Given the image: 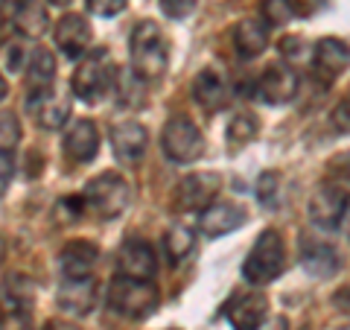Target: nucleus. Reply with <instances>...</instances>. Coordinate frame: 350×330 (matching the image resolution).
<instances>
[{
  "mask_svg": "<svg viewBox=\"0 0 350 330\" xmlns=\"http://www.w3.org/2000/svg\"><path fill=\"white\" fill-rule=\"evenodd\" d=\"M283 266H286V246H283V237L275 228H266L262 234L254 240L248 257L243 263V278L254 287H266L275 278H280Z\"/></svg>",
  "mask_w": 350,
  "mask_h": 330,
  "instance_id": "f03ea898",
  "label": "nucleus"
},
{
  "mask_svg": "<svg viewBox=\"0 0 350 330\" xmlns=\"http://www.w3.org/2000/svg\"><path fill=\"white\" fill-rule=\"evenodd\" d=\"M29 53H32V50H27L21 41L9 44V47H6V64H9V71H12V73H18V71H27Z\"/></svg>",
  "mask_w": 350,
  "mask_h": 330,
  "instance_id": "473e14b6",
  "label": "nucleus"
},
{
  "mask_svg": "<svg viewBox=\"0 0 350 330\" xmlns=\"http://www.w3.org/2000/svg\"><path fill=\"white\" fill-rule=\"evenodd\" d=\"M149 147V131L137 120H123L111 129V149L120 164H137Z\"/></svg>",
  "mask_w": 350,
  "mask_h": 330,
  "instance_id": "f8f14e48",
  "label": "nucleus"
},
{
  "mask_svg": "<svg viewBox=\"0 0 350 330\" xmlns=\"http://www.w3.org/2000/svg\"><path fill=\"white\" fill-rule=\"evenodd\" d=\"M342 330H350V327H342Z\"/></svg>",
  "mask_w": 350,
  "mask_h": 330,
  "instance_id": "49530a36",
  "label": "nucleus"
},
{
  "mask_svg": "<svg viewBox=\"0 0 350 330\" xmlns=\"http://www.w3.org/2000/svg\"><path fill=\"white\" fill-rule=\"evenodd\" d=\"M0 330H32L27 310H3L0 316Z\"/></svg>",
  "mask_w": 350,
  "mask_h": 330,
  "instance_id": "72a5a7b5",
  "label": "nucleus"
},
{
  "mask_svg": "<svg viewBox=\"0 0 350 330\" xmlns=\"http://www.w3.org/2000/svg\"><path fill=\"white\" fill-rule=\"evenodd\" d=\"M193 100L199 103L204 112H219V108H225L228 100H231V88H228L225 76L213 71V68H204L199 76L193 79Z\"/></svg>",
  "mask_w": 350,
  "mask_h": 330,
  "instance_id": "a211bd4d",
  "label": "nucleus"
},
{
  "mask_svg": "<svg viewBox=\"0 0 350 330\" xmlns=\"http://www.w3.org/2000/svg\"><path fill=\"white\" fill-rule=\"evenodd\" d=\"M144 85H146V79H144V76H137L135 71H117L114 88H117L120 103H123V105L135 108V105L144 103Z\"/></svg>",
  "mask_w": 350,
  "mask_h": 330,
  "instance_id": "bb28decb",
  "label": "nucleus"
},
{
  "mask_svg": "<svg viewBox=\"0 0 350 330\" xmlns=\"http://www.w3.org/2000/svg\"><path fill=\"white\" fill-rule=\"evenodd\" d=\"M301 263H304L306 272L315 275V278H330V275H336L338 266H342L338 251L327 243V240L310 237V234L301 237Z\"/></svg>",
  "mask_w": 350,
  "mask_h": 330,
  "instance_id": "2eb2a0df",
  "label": "nucleus"
},
{
  "mask_svg": "<svg viewBox=\"0 0 350 330\" xmlns=\"http://www.w3.org/2000/svg\"><path fill=\"white\" fill-rule=\"evenodd\" d=\"M21 140V123L12 112L0 114V149H15V144Z\"/></svg>",
  "mask_w": 350,
  "mask_h": 330,
  "instance_id": "c756f323",
  "label": "nucleus"
},
{
  "mask_svg": "<svg viewBox=\"0 0 350 330\" xmlns=\"http://www.w3.org/2000/svg\"><path fill=\"white\" fill-rule=\"evenodd\" d=\"M245 223V211L234 202H213L199 216V231L204 237H225Z\"/></svg>",
  "mask_w": 350,
  "mask_h": 330,
  "instance_id": "dca6fc26",
  "label": "nucleus"
},
{
  "mask_svg": "<svg viewBox=\"0 0 350 330\" xmlns=\"http://www.w3.org/2000/svg\"><path fill=\"white\" fill-rule=\"evenodd\" d=\"M161 9H163V15L167 18L181 21L196 9V0H161Z\"/></svg>",
  "mask_w": 350,
  "mask_h": 330,
  "instance_id": "c9c22d12",
  "label": "nucleus"
},
{
  "mask_svg": "<svg viewBox=\"0 0 350 330\" xmlns=\"http://www.w3.org/2000/svg\"><path fill=\"white\" fill-rule=\"evenodd\" d=\"M260 131V123L254 114L248 112H239L231 117V123H228V140L231 144H248V140H254Z\"/></svg>",
  "mask_w": 350,
  "mask_h": 330,
  "instance_id": "cd10ccee",
  "label": "nucleus"
},
{
  "mask_svg": "<svg viewBox=\"0 0 350 330\" xmlns=\"http://www.w3.org/2000/svg\"><path fill=\"white\" fill-rule=\"evenodd\" d=\"M27 112L32 114V120H36L41 129L56 131L68 123L70 100L62 91H53V88H36L27 100Z\"/></svg>",
  "mask_w": 350,
  "mask_h": 330,
  "instance_id": "1a4fd4ad",
  "label": "nucleus"
},
{
  "mask_svg": "<svg viewBox=\"0 0 350 330\" xmlns=\"http://www.w3.org/2000/svg\"><path fill=\"white\" fill-rule=\"evenodd\" d=\"M15 27L24 38H41L50 29V15L41 0H18L15 6Z\"/></svg>",
  "mask_w": 350,
  "mask_h": 330,
  "instance_id": "b1692460",
  "label": "nucleus"
},
{
  "mask_svg": "<svg viewBox=\"0 0 350 330\" xmlns=\"http://www.w3.org/2000/svg\"><path fill=\"white\" fill-rule=\"evenodd\" d=\"M338 228H342V234L350 240V196L345 202V211H342V219H338Z\"/></svg>",
  "mask_w": 350,
  "mask_h": 330,
  "instance_id": "79ce46f5",
  "label": "nucleus"
},
{
  "mask_svg": "<svg viewBox=\"0 0 350 330\" xmlns=\"http://www.w3.org/2000/svg\"><path fill=\"white\" fill-rule=\"evenodd\" d=\"M333 304H336L342 313H347V316H350V283H347V287H342V290H338V292L333 295Z\"/></svg>",
  "mask_w": 350,
  "mask_h": 330,
  "instance_id": "58836bf2",
  "label": "nucleus"
},
{
  "mask_svg": "<svg viewBox=\"0 0 350 330\" xmlns=\"http://www.w3.org/2000/svg\"><path fill=\"white\" fill-rule=\"evenodd\" d=\"M345 202H347V196H345L342 187L324 184V187H319V190L312 193V199H310V219L319 228H338Z\"/></svg>",
  "mask_w": 350,
  "mask_h": 330,
  "instance_id": "f3484780",
  "label": "nucleus"
},
{
  "mask_svg": "<svg viewBox=\"0 0 350 330\" xmlns=\"http://www.w3.org/2000/svg\"><path fill=\"white\" fill-rule=\"evenodd\" d=\"M96 260H100V249L88 240H73L59 251V269L64 278H85L94 272Z\"/></svg>",
  "mask_w": 350,
  "mask_h": 330,
  "instance_id": "412c9836",
  "label": "nucleus"
},
{
  "mask_svg": "<svg viewBox=\"0 0 350 330\" xmlns=\"http://www.w3.org/2000/svg\"><path fill=\"white\" fill-rule=\"evenodd\" d=\"M330 123H333V129H336V131H342V135H350V94H347L345 100L333 108Z\"/></svg>",
  "mask_w": 350,
  "mask_h": 330,
  "instance_id": "e433bc0d",
  "label": "nucleus"
},
{
  "mask_svg": "<svg viewBox=\"0 0 350 330\" xmlns=\"http://www.w3.org/2000/svg\"><path fill=\"white\" fill-rule=\"evenodd\" d=\"M12 175H15L12 149H0V196H6L9 184H12Z\"/></svg>",
  "mask_w": 350,
  "mask_h": 330,
  "instance_id": "f704fd0d",
  "label": "nucleus"
},
{
  "mask_svg": "<svg viewBox=\"0 0 350 330\" xmlns=\"http://www.w3.org/2000/svg\"><path fill=\"white\" fill-rule=\"evenodd\" d=\"M350 68V47L347 41L327 36L315 44L312 50V73L321 79V85H333L338 76Z\"/></svg>",
  "mask_w": 350,
  "mask_h": 330,
  "instance_id": "9b49d317",
  "label": "nucleus"
},
{
  "mask_svg": "<svg viewBox=\"0 0 350 330\" xmlns=\"http://www.w3.org/2000/svg\"><path fill=\"white\" fill-rule=\"evenodd\" d=\"M0 6H3V0H0Z\"/></svg>",
  "mask_w": 350,
  "mask_h": 330,
  "instance_id": "de8ad7c7",
  "label": "nucleus"
},
{
  "mask_svg": "<svg viewBox=\"0 0 350 330\" xmlns=\"http://www.w3.org/2000/svg\"><path fill=\"white\" fill-rule=\"evenodd\" d=\"M254 94L269 105L289 103V100H295V94H298V73H295L292 64L271 62L269 68L260 73V79L254 82Z\"/></svg>",
  "mask_w": 350,
  "mask_h": 330,
  "instance_id": "6e6552de",
  "label": "nucleus"
},
{
  "mask_svg": "<svg viewBox=\"0 0 350 330\" xmlns=\"http://www.w3.org/2000/svg\"><path fill=\"white\" fill-rule=\"evenodd\" d=\"M260 12H262V21H266L269 27H283V24H289L292 21L295 3L292 0H262Z\"/></svg>",
  "mask_w": 350,
  "mask_h": 330,
  "instance_id": "c85d7f7f",
  "label": "nucleus"
},
{
  "mask_svg": "<svg viewBox=\"0 0 350 330\" xmlns=\"http://www.w3.org/2000/svg\"><path fill=\"white\" fill-rule=\"evenodd\" d=\"M3 257H6V243H3V237H0V263H3Z\"/></svg>",
  "mask_w": 350,
  "mask_h": 330,
  "instance_id": "c03bdc74",
  "label": "nucleus"
},
{
  "mask_svg": "<svg viewBox=\"0 0 350 330\" xmlns=\"http://www.w3.org/2000/svg\"><path fill=\"white\" fill-rule=\"evenodd\" d=\"M257 330H289V322H286V316H275V318H266Z\"/></svg>",
  "mask_w": 350,
  "mask_h": 330,
  "instance_id": "ea45409f",
  "label": "nucleus"
},
{
  "mask_svg": "<svg viewBox=\"0 0 350 330\" xmlns=\"http://www.w3.org/2000/svg\"><path fill=\"white\" fill-rule=\"evenodd\" d=\"M88 44H91V27H88V21L82 15H64L56 24V47L68 59L85 56Z\"/></svg>",
  "mask_w": 350,
  "mask_h": 330,
  "instance_id": "6ab92c4d",
  "label": "nucleus"
},
{
  "mask_svg": "<svg viewBox=\"0 0 350 330\" xmlns=\"http://www.w3.org/2000/svg\"><path fill=\"white\" fill-rule=\"evenodd\" d=\"M222 175L219 173H190L178 181L172 193V202L178 211H204L207 205L216 202Z\"/></svg>",
  "mask_w": 350,
  "mask_h": 330,
  "instance_id": "0eeeda50",
  "label": "nucleus"
},
{
  "mask_svg": "<svg viewBox=\"0 0 350 330\" xmlns=\"http://www.w3.org/2000/svg\"><path fill=\"white\" fill-rule=\"evenodd\" d=\"M234 47L243 59H257L262 50L269 47V24L257 18H243L231 32Z\"/></svg>",
  "mask_w": 350,
  "mask_h": 330,
  "instance_id": "4be33fe9",
  "label": "nucleus"
},
{
  "mask_svg": "<svg viewBox=\"0 0 350 330\" xmlns=\"http://www.w3.org/2000/svg\"><path fill=\"white\" fill-rule=\"evenodd\" d=\"M96 292H100V287H96L91 275H85V278H64L56 292V304L59 310L70 316H88L96 304Z\"/></svg>",
  "mask_w": 350,
  "mask_h": 330,
  "instance_id": "ddd939ff",
  "label": "nucleus"
},
{
  "mask_svg": "<svg viewBox=\"0 0 350 330\" xmlns=\"http://www.w3.org/2000/svg\"><path fill=\"white\" fill-rule=\"evenodd\" d=\"M117 266H120V275L152 281L158 272L155 249H152L146 240H126L123 249H120V255H117Z\"/></svg>",
  "mask_w": 350,
  "mask_h": 330,
  "instance_id": "4468645a",
  "label": "nucleus"
},
{
  "mask_svg": "<svg viewBox=\"0 0 350 330\" xmlns=\"http://www.w3.org/2000/svg\"><path fill=\"white\" fill-rule=\"evenodd\" d=\"M129 0H88V12L100 15V18H114L126 9Z\"/></svg>",
  "mask_w": 350,
  "mask_h": 330,
  "instance_id": "2f4dec72",
  "label": "nucleus"
},
{
  "mask_svg": "<svg viewBox=\"0 0 350 330\" xmlns=\"http://www.w3.org/2000/svg\"><path fill=\"white\" fill-rule=\"evenodd\" d=\"M225 318L234 330H257L269 318V299L260 290L237 292L225 304Z\"/></svg>",
  "mask_w": 350,
  "mask_h": 330,
  "instance_id": "9d476101",
  "label": "nucleus"
},
{
  "mask_svg": "<svg viewBox=\"0 0 350 330\" xmlns=\"http://www.w3.org/2000/svg\"><path fill=\"white\" fill-rule=\"evenodd\" d=\"M85 202L94 207L103 219H114L129 207L131 202V190L129 181L120 173H103L96 179L88 181L85 187Z\"/></svg>",
  "mask_w": 350,
  "mask_h": 330,
  "instance_id": "423d86ee",
  "label": "nucleus"
},
{
  "mask_svg": "<svg viewBox=\"0 0 350 330\" xmlns=\"http://www.w3.org/2000/svg\"><path fill=\"white\" fill-rule=\"evenodd\" d=\"M163 249H167V257L172 266L175 263H184L190 257V251L196 249V234L184 225H172L167 234H163Z\"/></svg>",
  "mask_w": 350,
  "mask_h": 330,
  "instance_id": "a878e982",
  "label": "nucleus"
},
{
  "mask_svg": "<svg viewBox=\"0 0 350 330\" xmlns=\"http://www.w3.org/2000/svg\"><path fill=\"white\" fill-rule=\"evenodd\" d=\"M36 295H38L36 281L24 272L6 275L3 283H0V301H3V310H29V304L36 301Z\"/></svg>",
  "mask_w": 350,
  "mask_h": 330,
  "instance_id": "5701e85b",
  "label": "nucleus"
},
{
  "mask_svg": "<svg viewBox=\"0 0 350 330\" xmlns=\"http://www.w3.org/2000/svg\"><path fill=\"white\" fill-rule=\"evenodd\" d=\"M6 91H9V88H6V79H3V73H0V103L6 100Z\"/></svg>",
  "mask_w": 350,
  "mask_h": 330,
  "instance_id": "37998d69",
  "label": "nucleus"
},
{
  "mask_svg": "<svg viewBox=\"0 0 350 330\" xmlns=\"http://www.w3.org/2000/svg\"><path fill=\"white\" fill-rule=\"evenodd\" d=\"M100 152V131L91 120H76L64 135V155L73 164H85Z\"/></svg>",
  "mask_w": 350,
  "mask_h": 330,
  "instance_id": "aec40b11",
  "label": "nucleus"
},
{
  "mask_svg": "<svg viewBox=\"0 0 350 330\" xmlns=\"http://www.w3.org/2000/svg\"><path fill=\"white\" fill-rule=\"evenodd\" d=\"M27 79L29 88H50L53 79H56V59L47 47H36L29 53V62H27Z\"/></svg>",
  "mask_w": 350,
  "mask_h": 330,
  "instance_id": "393cba45",
  "label": "nucleus"
},
{
  "mask_svg": "<svg viewBox=\"0 0 350 330\" xmlns=\"http://www.w3.org/2000/svg\"><path fill=\"white\" fill-rule=\"evenodd\" d=\"M108 304L111 310L126 318H146L158 310V290L152 281L117 275L108 287Z\"/></svg>",
  "mask_w": 350,
  "mask_h": 330,
  "instance_id": "20e7f679",
  "label": "nucleus"
},
{
  "mask_svg": "<svg viewBox=\"0 0 350 330\" xmlns=\"http://www.w3.org/2000/svg\"><path fill=\"white\" fill-rule=\"evenodd\" d=\"M278 184H280V175H278V173H262L260 181H257V199H260L262 205H275Z\"/></svg>",
  "mask_w": 350,
  "mask_h": 330,
  "instance_id": "7c9ffc66",
  "label": "nucleus"
},
{
  "mask_svg": "<svg viewBox=\"0 0 350 330\" xmlns=\"http://www.w3.org/2000/svg\"><path fill=\"white\" fill-rule=\"evenodd\" d=\"M161 149L175 164H193L204 152V138L190 117L172 114L161 129Z\"/></svg>",
  "mask_w": 350,
  "mask_h": 330,
  "instance_id": "39448f33",
  "label": "nucleus"
},
{
  "mask_svg": "<svg viewBox=\"0 0 350 330\" xmlns=\"http://www.w3.org/2000/svg\"><path fill=\"white\" fill-rule=\"evenodd\" d=\"M41 330H82V327L73 325V322H62V318H50V322L44 325Z\"/></svg>",
  "mask_w": 350,
  "mask_h": 330,
  "instance_id": "a19ab883",
  "label": "nucleus"
},
{
  "mask_svg": "<svg viewBox=\"0 0 350 330\" xmlns=\"http://www.w3.org/2000/svg\"><path fill=\"white\" fill-rule=\"evenodd\" d=\"M167 64H170V50L161 27L155 21H140L131 29V71L144 76L146 82H155L167 73Z\"/></svg>",
  "mask_w": 350,
  "mask_h": 330,
  "instance_id": "f257e3e1",
  "label": "nucleus"
},
{
  "mask_svg": "<svg viewBox=\"0 0 350 330\" xmlns=\"http://www.w3.org/2000/svg\"><path fill=\"white\" fill-rule=\"evenodd\" d=\"M117 82V68L111 62V53L105 47H94L82 56V64L73 73V94L85 103H96L103 94H108Z\"/></svg>",
  "mask_w": 350,
  "mask_h": 330,
  "instance_id": "7ed1b4c3",
  "label": "nucleus"
},
{
  "mask_svg": "<svg viewBox=\"0 0 350 330\" xmlns=\"http://www.w3.org/2000/svg\"><path fill=\"white\" fill-rule=\"evenodd\" d=\"M50 3H56V6H68L70 0H50Z\"/></svg>",
  "mask_w": 350,
  "mask_h": 330,
  "instance_id": "a18cd8bd",
  "label": "nucleus"
},
{
  "mask_svg": "<svg viewBox=\"0 0 350 330\" xmlns=\"http://www.w3.org/2000/svg\"><path fill=\"white\" fill-rule=\"evenodd\" d=\"M301 44H304V38H298V36H295V38H283L280 41V50H283V56H301Z\"/></svg>",
  "mask_w": 350,
  "mask_h": 330,
  "instance_id": "4c0bfd02",
  "label": "nucleus"
}]
</instances>
